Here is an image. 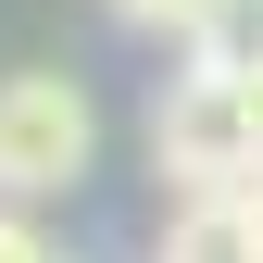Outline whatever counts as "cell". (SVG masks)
Wrapping results in <instances>:
<instances>
[{"label": "cell", "instance_id": "1", "mask_svg": "<svg viewBox=\"0 0 263 263\" xmlns=\"http://www.w3.org/2000/svg\"><path fill=\"white\" fill-rule=\"evenodd\" d=\"M88 163H101V101H88L76 76H50V63L0 76V213L63 201Z\"/></svg>", "mask_w": 263, "mask_h": 263}, {"label": "cell", "instance_id": "4", "mask_svg": "<svg viewBox=\"0 0 263 263\" xmlns=\"http://www.w3.org/2000/svg\"><path fill=\"white\" fill-rule=\"evenodd\" d=\"M213 13H226V0H113V25H138V38H176V50L201 38Z\"/></svg>", "mask_w": 263, "mask_h": 263}, {"label": "cell", "instance_id": "3", "mask_svg": "<svg viewBox=\"0 0 263 263\" xmlns=\"http://www.w3.org/2000/svg\"><path fill=\"white\" fill-rule=\"evenodd\" d=\"M163 263H263L251 201H176V226H163Z\"/></svg>", "mask_w": 263, "mask_h": 263}, {"label": "cell", "instance_id": "5", "mask_svg": "<svg viewBox=\"0 0 263 263\" xmlns=\"http://www.w3.org/2000/svg\"><path fill=\"white\" fill-rule=\"evenodd\" d=\"M0 263H63V251L38 238V213H0Z\"/></svg>", "mask_w": 263, "mask_h": 263}, {"label": "cell", "instance_id": "2", "mask_svg": "<svg viewBox=\"0 0 263 263\" xmlns=\"http://www.w3.org/2000/svg\"><path fill=\"white\" fill-rule=\"evenodd\" d=\"M151 176L176 188V201H238V188L263 176V138H251V101H238V76H163V101H151Z\"/></svg>", "mask_w": 263, "mask_h": 263}, {"label": "cell", "instance_id": "6", "mask_svg": "<svg viewBox=\"0 0 263 263\" xmlns=\"http://www.w3.org/2000/svg\"><path fill=\"white\" fill-rule=\"evenodd\" d=\"M238 101H251V138H263V63H251V76H238Z\"/></svg>", "mask_w": 263, "mask_h": 263}]
</instances>
